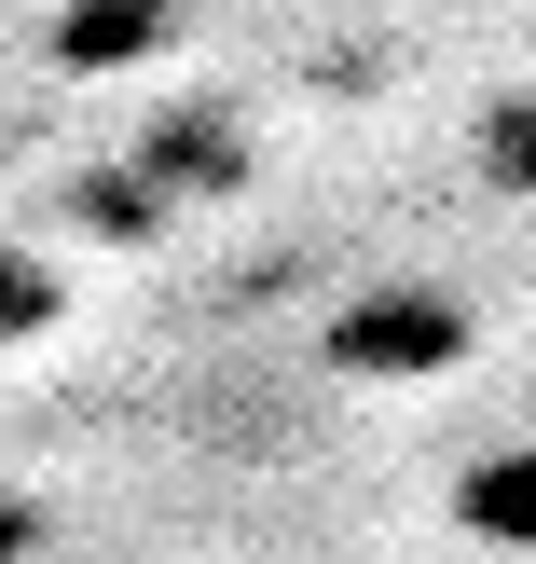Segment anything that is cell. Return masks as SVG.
<instances>
[{
	"mask_svg": "<svg viewBox=\"0 0 536 564\" xmlns=\"http://www.w3.org/2000/svg\"><path fill=\"white\" fill-rule=\"evenodd\" d=\"M455 358H468V303L455 290H372V303L330 317V372L400 386V372H455Z\"/></svg>",
	"mask_w": 536,
	"mask_h": 564,
	"instance_id": "cell-1",
	"label": "cell"
},
{
	"mask_svg": "<svg viewBox=\"0 0 536 564\" xmlns=\"http://www.w3.org/2000/svg\"><path fill=\"white\" fill-rule=\"evenodd\" d=\"M455 523H468V538H495V551H536V441L455 468Z\"/></svg>",
	"mask_w": 536,
	"mask_h": 564,
	"instance_id": "cell-2",
	"label": "cell"
},
{
	"mask_svg": "<svg viewBox=\"0 0 536 564\" xmlns=\"http://www.w3.org/2000/svg\"><path fill=\"white\" fill-rule=\"evenodd\" d=\"M152 0H83L69 28H55V55H69V69H110V55H152Z\"/></svg>",
	"mask_w": 536,
	"mask_h": 564,
	"instance_id": "cell-3",
	"label": "cell"
},
{
	"mask_svg": "<svg viewBox=\"0 0 536 564\" xmlns=\"http://www.w3.org/2000/svg\"><path fill=\"white\" fill-rule=\"evenodd\" d=\"M42 330H55V262H28L0 235V345H42Z\"/></svg>",
	"mask_w": 536,
	"mask_h": 564,
	"instance_id": "cell-4",
	"label": "cell"
},
{
	"mask_svg": "<svg viewBox=\"0 0 536 564\" xmlns=\"http://www.w3.org/2000/svg\"><path fill=\"white\" fill-rule=\"evenodd\" d=\"M482 165H495V180H536V110H495V124H482Z\"/></svg>",
	"mask_w": 536,
	"mask_h": 564,
	"instance_id": "cell-5",
	"label": "cell"
},
{
	"mask_svg": "<svg viewBox=\"0 0 536 564\" xmlns=\"http://www.w3.org/2000/svg\"><path fill=\"white\" fill-rule=\"evenodd\" d=\"M28 538H42V523H28V496H0V564H28Z\"/></svg>",
	"mask_w": 536,
	"mask_h": 564,
	"instance_id": "cell-6",
	"label": "cell"
},
{
	"mask_svg": "<svg viewBox=\"0 0 536 564\" xmlns=\"http://www.w3.org/2000/svg\"><path fill=\"white\" fill-rule=\"evenodd\" d=\"M0 14H14V0H0Z\"/></svg>",
	"mask_w": 536,
	"mask_h": 564,
	"instance_id": "cell-7",
	"label": "cell"
}]
</instances>
